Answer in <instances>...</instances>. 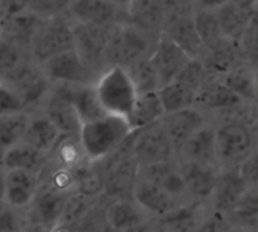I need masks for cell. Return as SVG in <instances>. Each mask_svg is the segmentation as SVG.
I'll list each match as a JSON object with an SVG mask.
<instances>
[{
	"label": "cell",
	"instance_id": "6da1fadb",
	"mask_svg": "<svg viewBox=\"0 0 258 232\" xmlns=\"http://www.w3.org/2000/svg\"><path fill=\"white\" fill-rule=\"evenodd\" d=\"M134 134L127 119L106 114L96 120L82 123L79 141L88 161L97 163L115 153Z\"/></svg>",
	"mask_w": 258,
	"mask_h": 232
},
{
	"label": "cell",
	"instance_id": "7a4b0ae2",
	"mask_svg": "<svg viewBox=\"0 0 258 232\" xmlns=\"http://www.w3.org/2000/svg\"><path fill=\"white\" fill-rule=\"evenodd\" d=\"M158 37L127 22L114 23L106 47V67H126L136 61L151 58Z\"/></svg>",
	"mask_w": 258,
	"mask_h": 232
},
{
	"label": "cell",
	"instance_id": "3957f363",
	"mask_svg": "<svg viewBox=\"0 0 258 232\" xmlns=\"http://www.w3.org/2000/svg\"><path fill=\"white\" fill-rule=\"evenodd\" d=\"M94 90L106 114L124 119L129 117L139 97V91L131 76L127 74L124 67L120 65L105 68L94 82Z\"/></svg>",
	"mask_w": 258,
	"mask_h": 232
},
{
	"label": "cell",
	"instance_id": "277c9868",
	"mask_svg": "<svg viewBox=\"0 0 258 232\" xmlns=\"http://www.w3.org/2000/svg\"><path fill=\"white\" fill-rule=\"evenodd\" d=\"M258 147L253 128L241 122L216 125V160L219 169H238Z\"/></svg>",
	"mask_w": 258,
	"mask_h": 232
},
{
	"label": "cell",
	"instance_id": "5b68a950",
	"mask_svg": "<svg viewBox=\"0 0 258 232\" xmlns=\"http://www.w3.org/2000/svg\"><path fill=\"white\" fill-rule=\"evenodd\" d=\"M70 49H75L73 20L69 16L59 14L43 20L31 43L29 53L35 62L41 64Z\"/></svg>",
	"mask_w": 258,
	"mask_h": 232
},
{
	"label": "cell",
	"instance_id": "8992f818",
	"mask_svg": "<svg viewBox=\"0 0 258 232\" xmlns=\"http://www.w3.org/2000/svg\"><path fill=\"white\" fill-rule=\"evenodd\" d=\"M0 81L10 85L25 100L29 111L38 106L43 108L53 85L43 71L41 65L35 62L32 58L20 64L7 76L0 78Z\"/></svg>",
	"mask_w": 258,
	"mask_h": 232
},
{
	"label": "cell",
	"instance_id": "52a82bcc",
	"mask_svg": "<svg viewBox=\"0 0 258 232\" xmlns=\"http://www.w3.org/2000/svg\"><path fill=\"white\" fill-rule=\"evenodd\" d=\"M131 152L139 166L176 160L175 147L161 122L134 131L131 135Z\"/></svg>",
	"mask_w": 258,
	"mask_h": 232
},
{
	"label": "cell",
	"instance_id": "ba28073f",
	"mask_svg": "<svg viewBox=\"0 0 258 232\" xmlns=\"http://www.w3.org/2000/svg\"><path fill=\"white\" fill-rule=\"evenodd\" d=\"M52 84L87 85L94 84L99 74L84 61L76 49L58 53L40 64Z\"/></svg>",
	"mask_w": 258,
	"mask_h": 232
},
{
	"label": "cell",
	"instance_id": "9c48e42d",
	"mask_svg": "<svg viewBox=\"0 0 258 232\" xmlns=\"http://www.w3.org/2000/svg\"><path fill=\"white\" fill-rule=\"evenodd\" d=\"M112 25H88L73 22L75 49L84 61L100 74L106 67V47Z\"/></svg>",
	"mask_w": 258,
	"mask_h": 232
},
{
	"label": "cell",
	"instance_id": "30bf717a",
	"mask_svg": "<svg viewBox=\"0 0 258 232\" xmlns=\"http://www.w3.org/2000/svg\"><path fill=\"white\" fill-rule=\"evenodd\" d=\"M40 187V175L20 169H8L4 173L2 202L14 209L25 212L35 200Z\"/></svg>",
	"mask_w": 258,
	"mask_h": 232
},
{
	"label": "cell",
	"instance_id": "8fae6325",
	"mask_svg": "<svg viewBox=\"0 0 258 232\" xmlns=\"http://www.w3.org/2000/svg\"><path fill=\"white\" fill-rule=\"evenodd\" d=\"M190 202L208 205L219 176V167L190 160H176Z\"/></svg>",
	"mask_w": 258,
	"mask_h": 232
},
{
	"label": "cell",
	"instance_id": "7c38bea8",
	"mask_svg": "<svg viewBox=\"0 0 258 232\" xmlns=\"http://www.w3.org/2000/svg\"><path fill=\"white\" fill-rule=\"evenodd\" d=\"M72 193L59 191L44 182L37 193L35 200L32 205L25 211L28 220L40 223L49 229H55L59 224L61 215L64 212L67 199Z\"/></svg>",
	"mask_w": 258,
	"mask_h": 232
},
{
	"label": "cell",
	"instance_id": "4fadbf2b",
	"mask_svg": "<svg viewBox=\"0 0 258 232\" xmlns=\"http://www.w3.org/2000/svg\"><path fill=\"white\" fill-rule=\"evenodd\" d=\"M134 200L151 220L164 218L169 214H172L176 208L184 205L161 185L142 178L137 179L134 188Z\"/></svg>",
	"mask_w": 258,
	"mask_h": 232
},
{
	"label": "cell",
	"instance_id": "5bb4252c",
	"mask_svg": "<svg viewBox=\"0 0 258 232\" xmlns=\"http://www.w3.org/2000/svg\"><path fill=\"white\" fill-rule=\"evenodd\" d=\"M191 59L193 58L181 46L164 34L158 37L155 49L151 55V61L157 68L163 85L175 81Z\"/></svg>",
	"mask_w": 258,
	"mask_h": 232
},
{
	"label": "cell",
	"instance_id": "9a60e30c",
	"mask_svg": "<svg viewBox=\"0 0 258 232\" xmlns=\"http://www.w3.org/2000/svg\"><path fill=\"white\" fill-rule=\"evenodd\" d=\"M161 123L178 155L187 140L208 123V119L202 109H199L198 106H191L182 111L166 114Z\"/></svg>",
	"mask_w": 258,
	"mask_h": 232
},
{
	"label": "cell",
	"instance_id": "2e32d148",
	"mask_svg": "<svg viewBox=\"0 0 258 232\" xmlns=\"http://www.w3.org/2000/svg\"><path fill=\"white\" fill-rule=\"evenodd\" d=\"M124 11L112 0H70L67 16L78 23L88 25H114Z\"/></svg>",
	"mask_w": 258,
	"mask_h": 232
},
{
	"label": "cell",
	"instance_id": "e0dca14e",
	"mask_svg": "<svg viewBox=\"0 0 258 232\" xmlns=\"http://www.w3.org/2000/svg\"><path fill=\"white\" fill-rule=\"evenodd\" d=\"M246 191L247 188L238 169H220L208 206L229 214Z\"/></svg>",
	"mask_w": 258,
	"mask_h": 232
},
{
	"label": "cell",
	"instance_id": "ac0fdd59",
	"mask_svg": "<svg viewBox=\"0 0 258 232\" xmlns=\"http://www.w3.org/2000/svg\"><path fill=\"white\" fill-rule=\"evenodd\" d=\"M124 16L127 23L149 34H163L166 25V13L161 0H129Z\"/></svg>",
	"mask_w": 258,
	"mask_h": 232
},
{
	"label": "cell",
	"instance_id": "d6986e66",
	"mask_svg": "<svg viewBox=\"0 0 258 232\" xmlns=\"http://www.w3.org/2000/svg\"><path fill=\"white\" fill-rule=\"evenodd\" d=\"M103 220L112 232H129L149 217L134 199H111L103 209Z\"/></svg>",
	"mask_w": 258,
	"mask_h": 232
},
{
	"label": "cell",
	"instance_id": "ffe728a7",
	"mask_svg": "<svg viewBox=\"0 0 258 232\" xmlns=\"http://www.w3.org/2000/svg\"><path fill=\"white\" fill-rule=\"evenodd\" d=\"M246 103V100L223 81H208L198 93L196 106L211 112H223Z\"/></svg>",
	"mask_w": 258,
	"mask_h": 232
},
{
	"label": "cell",
	"instance_id": "44dd1931",
	"mask_svg": "<svg viewBox=\"0 0 258 232\" xmlns=\"http://www.w3.org/2000/svg\"><path fill=\"white\" fill-rule=\"evenodd\" d=\"M62 134L56 128V125L43 111H40V112L31 114V120H29V125L26 128V132L22 141L28 143L34 149L50 157L56 144L59 143Z\"/></svg>",
	"mask_w": 258,
	"mask_h": 232
},
{
	"label": "cell",
	"instance_id": "7402d4cb",
	"mask_svg": "<svg viewBox=\"0 0 258 232\" xmlns=\"http://www.w3.org/2000/svg\"><path fill=\"white\" fill-rule=\"evenodd\" d=\"M216 14L219 19L223 38L231 43H240L244 38L255 17V11L246 10L231 2V0H228L225 5L217 8Z\"/></svg>",
	"mask_w": 258,
	"mask_h": 232
},
{
	"label": "cell",
	"instance_id": "603a6c76",
	"mask_svg": "<svg viewBox=\"0 0 258 232\" xmlns=\"http://www.w3.org/2000/svg\"><path fill=\"white\" fill-rule=\"evenodd\" d=\"M176 160H190L201 164L217 166L216 160V125L207 123L195 132L182 149L178 152Z\"/></svg>",
	"mask_w": 258,
	"mask_h": 232
},
{
	"label": "cell",
	"instance_id": "cb8c5ba5",
	"mask_svg": "<svg viewBox=\"0 0 258 232\" xmlns=\"http://www.w3.org/2000/svg\"><path fill=\"white\" fill-rule=\"evenodd\" d=\"M193 16L166 22L163 34L172 38L178 46H181L191 58L204 59L207 55V49L198 34Z\"/></svg>",
	"mask_w": 258,
	"mask_h": 232
},
{
	"label": "cell",
	"instance_id": "d4e9b609",
	"mask_svg": "<svg viewBox=\"0 0 258 232\" xmlns=\"http://www.w3.org/2000/svg\"><path fill=\"white\" fill-rule=\"evenodd\" d=\"M49 163V157L43 152L34 149L25 141H20L8 149H5L2 158H0V164L5 170L8 169H20L28 170L37 175H41L44 167Z\"/></svg>",
	"mask_w": 258,
	"mask_h": 232
},
{
	"label": "cell",
	"instance_id": "484cf974",
	"mask_svg": "<svg viewBox=\"0 0 258 232\" xmlns=\"http://www.w3.org/2000/svg\"><path fill=\"white\" fill-rule=\"evenodd\" d=\"M164 115H166V111L161 103L158 91L142 93L139 94L136 100V105L131 114H129L127 122L133 126L134 131H139V129H143L146 126L161 122Z\"/></svg>",
	"mask_w": 258,
	"mask_h": 232
},
{
	"label": "cell",
	"instance_id": "4316f807",
	"mask_svg": "<svg viewBox=\"0 0 258 232\" xmlns=\"http://www.w3.org/2000/svg\"><path fill=\"white\" fill-rule=\"evenodd\" d=\"M66 90H67V97L75 106L82 123H87V122H91V120H96L99 117L106 115L96 94L94 84H87V85L66 84Z\"/></svg>",
	"mask_w": 258,
	"mask_h": 232
},
{
	"label": "cell",
	"instance_id": "83f0119b",
	"mask_svg": "<svg viewBox=\"0 0 258 232\" xmlns=\"http://www.w3.org/2000/svg\"><path fill=\"white\" fill-rule=\"evenodd\" d=\"M158 94H160V99H161L166 114L196 106L198 91H195L193 88L187 87L185 84H182L176 79L169 84H164L158 90Z\"/></svg>",
	"mask_w": 258,
	"mask_h": 232
},
{
	"label": "cell",
	"instance_id": "f1b7e54d",
	"mask_svg": "<svg viewBox=\"0 0 258 232\" xmlns=\"http://www.w3.org/2000/svg\"><path fill=\"white\" fill-rule=\"evenodd\" d=\"M32 111L0 115V149H5L20 143L25 137L26 128L31 120Z\"/></svg>",
	"mask_w": 258,
	"mask_h": 232
},
{
	"label": "cell",
	"instance_id": "f546056e",
	"mask_svg": "<svg viewBox=\"0 0 258 232\" xmlns=\"http://www.w3.org/2000/svg\"><path fill=\"white\" fill-rule=\"evenodd\" d=\"M193 19H195L198 34H199L207 52L217 47L219 44H222L225 41L222 31H220V25H219L216 10L199 8V10H196Z\"/></svg>",
	"mask_w": 258,
	"mask_h": 232
},
{
	"label": "cell",
	"instance_id": "4dcf8cb0",
	"mask_svg": "<svg viewBox=\"0 0 258 232\" xmlns=\"http://www.w3.org/2000/svg\"><path fill=\"white\" fill-rule=\"evenodd\" d=\"M127 74L131 76L139 94L142 93H152L158 91L161 88V79L158 76L157 68L154 67L151 58H145L140 61H136L124 67Z\"/></svg>",
	"mask_w": 258,
	"mask_h": 232
},
{
	"label": "cell",
	"instance_id": "1f68e13d",
	"mask_svg": "<svg viewBox=\"0 0 258 232\" xmlns=\"http://www.w3.org/2000/svg\"><path fill=\"white\" fill-rule=\"evenodd\" d=\"M228 215L234 226L258 230V191L247 190Z\"/></svg>",
	"mask_w": 258,
	"mask_h": 232
},
{
	"label": "cell",
	"instance_id": "d6a6232c",
	"mask_svg": "<svg viewBox=\"0 0 258 232\" xmlns=\"http://www.w3.org/2000/svg\"><path fill=\"white\" fill-rule=\"evenodd\" d=\"M28 59H31V53L26 47L0 34V78L7 76Z\"/></svg>",
	"mask_w": 258,
	"mask_h": 232
},
{
	"label": "cell",
	"instance_id": "836d02e7",
	"mask_svg": "<svg viewBox=\"0 0 258 232\" xmlns=\"http://www.w3.org/2000/svg\"><path fill=\"white\" fill-rule=\"evenodd\" d=\"M232 223L226 212L208 208L191 232H229Z\"/></svg>",
	"mask_w": 258,
	"mask_h": 232
},
{
	"label": "cell",
	"instance_id": "e575fe53",
	"mask_svg": "<svg viewBox=\"0 0 258 232\" xmlns=\"http://www.w3.org/2000/svg\"><path fill=\"white\" fill-rule=\"evenodd\" d=\"M26 214L0 202V232H25Z\"/></svg>",
	"mask_w": 258,
	"mask_h": 232
},
{
	"label": "cell",
	"instance_id": "d590c367",
	"mask_svg": "<svg viewBox=\"0 0 258 232\" xmlns=\"http://www.w3.org/2000/svg\"><path fill=\"white\" fill-rule=\"evenodd\" d=\"M29 111L25 100L4 81H0V115Z\"/></svg>",
	"mask_w": 258,
	"mask_h": 232
},
{
	"label": "cell",
	"instance_id": "8d00e7d4",
	"mask_svg": "<svg viewBox=\"0 0 258 232\" xmlns=\"http://www.w3.org/2000/svg\"><path fill=\"white\" fill-rule=\"evenodd\" d=\"M164 13H166V22L188 17L196 13V0H161Z\"/></svg>",
	"mask_w": 258,
	"mask_h": 232
},
{
	"label": "cell",
	"instance_id": "74e56055",
	"mask_svg": "<svg viewBox=\"0 0 258 232\" xmlns=\"http://www.w3.org/2000/svg\"><path fill=\"white\" fill-rule=\"evenodd\" d=\"M238 172L247 190L258 191V147L240 164Z\"/></svg>",
	"mask_w": 258,
	"mask_h": 232
},
{
	"label": "cell",
	"instance_id": "f35d334b",
	"mask_svg": "<svg viewBox=\"0 0 258 232\" xmlns=\"http://www.w3.org/2000/svg\"><path fill=\"white\" fill-rule=\"evenodd\" d=\"M228 0H196V8L202 10H217L225 5Z\"/></svg>",
	"mask_w": 258,
	"mask_h": 232
},
{
	"label": "cell",
	"instance_id": "ab89813d",
	"mask_svg": "<svg viewBox=\"0 0 258 232\" xmlns=\"http://www.w3.org/2000/svg\"><path fill=\"white\" fill-rule=\"evenodd\" d=\"M129 232H161V229H160V226L155 223V220H146L145 223H142V224H139L137 227H134V229H131Z\"/></svg>",
	"mask_w": 258,
	"mask_h": 232
},
{
	"label": "cell",
	"instance_id": "60d3db41",
	"mask_svg": "<svg viewBox=\"0 0 258 232\" xmlns=\"http://www.w3.org/2000/svg\"><path fill=\"white\" fill-rule=\"evenodd\" d=\"M231 2L246 8V10H250V11H255L256 8V4H258V0H231Z\"/></svg>",
	"mask_w": 258,
	"mask_h": 232
},
{
	"label": "cell",
	"instance_id": "b9f144b4",
	"mask_svg": "<svg viewBox=\"0 0 258 232\" xmlns=\"http://www.w3.org/2000/svg\"><path fill=\"white\" fill-rule=\"evenodd\" d=\"M229 232H258V230H253V229H249V227H244V226H234L232 224Z\"/></svg>",
	"mask_w": 258,
	"mask_h": 232
},
{
	"label": "cell",
	"instance_id": "7bdbcfd3",
	"mask_svg": "<svg viewBox=\"0 0 258 232\" xmlns=\"http://www.w3.org/2000/svg\"><path fill=\"white\" fill-rule=\"evenodd\" d=\"M112 2H114V4H117V5L124 11V10H126V7H127V4H129V0H112Z\"/></svg>",
	"mask_w": 258,
	"mask_h": 232
},
{
	"label": "cell",
	"instance_id": "ee69618b",
	"mask_svg": "<svg viewBox=\"0 0 258 232\" xmlns=\"http://www.w3.org/2000/svg\"><path fill=\"white\" fill-rule=\"evenodd\" d=\"M53 2H56L58 5H61L66 11L69 10V4H70V0H53Z\"/></svg>",
	"mask_w": 258,
	"mask_h": 232
},
{
	"label": "cell",
	"instance_id": "f6af8a7d",
	"mask_svg": "<svg viewBox=\"0 0 258 232\" xmlns=\"http://www.w3.org/2000/svg\"><path fill=\"white\" fill-rule=\"evenodd\" d=\"M255 13H256V16H258V4H256V8H255Z\"/></svg>",
	"mask_w": 258,
	"mask_h": 232
},
{
	"label": "cell",
	"instance_id": "bcb514c9",
	"mask_svg": "<svg viewBox=\"0 0 258 232\" xmlns=\"http://www.w3.org/2000/svg\"><path fill=\"white\" fill-rule=\"evenodd\" d=\"M256 81H258V73H256Z\"/></svg>",
	"mask_w": 258,
	"mask_h": 232
},
{
	"label": "cell",
	"instance_id": "7dc6e473",
	"mask_svg": "<svg viewBox=\"0 0 258 232\" xmlns=\"http://www.w3.org/2000/svg\"><path fill=\"white\" fill-rule=\"evenodd\" d=\"M0 2H2V0H0Z\"/></svg>",
	"mask_w": 258,
	"mask_h": 232
}]
</instances>
